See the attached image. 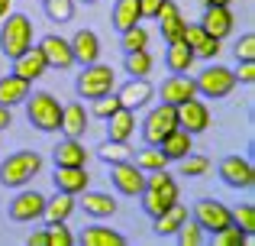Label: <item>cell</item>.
Returning a JSON list of instances; mask_svg holds the SVG:
<instances>
[{
  "instance_id": "1",
  "label": "cell",
  "mask_w": 255,
  "mask_h": 246,
  "mask_svg": "<svg viewBox=\"0 0 255 246\" xmlns=\"http://www.w3.org/2000/svg\"><path fill=\"white\" fill-rule=\"evenodd\" d=\"M142 201V211L149 217H158L162 211H168L174 201H178V182L168 175V169L162 172H145V188L139 195Z\"/></svg>"
},
{
  "instance_id": "2",
  "label": "cell",
  "mask_w": 255,
  "mask_h": 246,
  "mask_svg": "<svg viewBox=\"0 0 255 246\" xmlns=\"http://www.w3.org/2000/svg\"><path fill=\"white\" fill-rule=\"evenodd\" d=\"M26 120L36 126L39 133H58L62 130V104L49 91H29L26 97Z\"/></svg>"
},
{
  "instance_id": "3",
  "label": "cell",
  "mask_w": 255,
  "mask_h": 246,
  "mask_svg": "<svg viewBox=\"0 0 255 246\" xmlns=\"http://www.w3.org/2000/svg\"><path fill=\"white\" fill-rule=\"evenodd\" d=\"M39 169H42V156L39 152H32V149L10 152L0 162V185L3 188H23V185H29L39 175Z\"/></svg>"
},
{
  "instance_id": "4",
  "label": "cell",
  "mask_w": 255,
  "mask_h": 246,
  "mask_svg": "<svg viewBox=\"0 0 255 246\" xmlns=\"http://www.w3.org/2000/svg\"><path fill=\"white\" fill-rule=\"evenodd\" d=\"M75 91L81 101H97V97L117 91V71H113V65H100V62L81 65V75L75 78Z\"/></svg>"
},
{
  "instance_id": "5",
  "label": "cell",
  "mask_w": 255,
  "mask_h": 246,
  "mask_svg": "<svg viewBox=\"0 0 255 246\" xmlns=\"http://www.w3.org/2000/svg\"><path fill=\"white\" fill-rule=\"evenodd\" d=\"M6 23L0 26V52H3L6 58H16V55H23L26 49L32 45V19L26 16V13H6Z\"/></svg>"
},
{
  "instance_id": "6",
  "label": "cell",
  "mask_w": 255,
  "mask_h": 246,
  "mask_svg": "<svg viewBox=\"0 0 255 246\" xmlns=\"http://www.w3.org/2000/svg\"><path fill=\"white\" fill-rule=\"evenodd\" d=\"M194 84H197L200 97L220 101V97H226L233 88H236V75H233V68H226V65H207V68L194 78Z\"/></svg>"
},
{
  "instance_id": "7",
  "label": "cell",
  "mask_w": 255,
  "mask_h": 246,
  "mask_svg": "<svg viewBox=\"0 0 255 246\" xmlns=\"http://www.w3.org/2000/svg\"><path fill=\"white\" fill-rule=\"evenodd\" d=\"M178 126V107L174 104H158V107H152L149 114H145V120H142V139H145V146H158L165 136Z\"/></svg>"
},
{
  "instance_id": "8",
  "label": "cell",
  "mask_w": 255,
  "mask_h": 246,
  "mask_svg": "<svg viewBox=\"0 0 255 246\" xmlns=\"http://www.w3.org/2000/svg\"><path fill=\"white\" fill-rule=\"evenodd\" d=\"M194 221L200 224V230H210V234H217V230H223V227H230L233 224V211L226 208L223 201H217V198H200L197 204H194Z\"/></svg>"
},
{
  "instance_id": "9",
  "label": "cell",
  "mask_w": 255,
  "mask_h": 246,
  "mask_svg": "<svg viewBox=\"0 0 255 246\" xmlns=\"http://www.w3.org/2000/svg\"><path fill=\"white\" fill-rule=\"evenodd\" d=\"M217 172H220V182L233 191H249L255 185V169L246 156H226Z\"/></svg>"
},
{
  "instance_id": "10",
  "label": "cell",
  "mask_w": 255,
  "mask_h": 246,
  "mask_svg": "<svg viewBox=\"0 0 255 246\" xmlns=\"http://www.w3.org/2000/svg\"><path fill=\"white\" fill-rule=\"evenodd\" d=\"M110 178H113V188H117L120 195H126V198H139L142 188H145V172L139 169L132 159L129 162L110 165Z\"/></svg>"
},
{
  "instance_id": "11",
  "label": "cell",
  "mask_w": 255,
  "mask_h": 246,
  "mask_svg": "<svg viewBox=\"0 0 255 246\" xmlns=\"http://www.w3.org/2000/svg\"><path fill=\"white\" fill-rule=\"evenodd\" d=\"M210 120H213V117H210V107H207L204 101H197V97L178 104V126H181V130H187L191 136L210 130Z\"/></svg>"
},
{
  "instance_id": "12",
  "label": "cell",
  "mask_w": 255,
  "mask_h": 246,
  "mask_svg": "<svg viewBox=\"0 0 255 246\" xmlns=\"http://www.w3.org/2000/svg\"><path fill=\"white\" fill-rule=\"evenodd\" d=\"M39 49H42V55H45V62H49V68L65 71V68H71V65H75L71 42H68V39H62L58 32H49V36H42V39H39Z\"/></svg>"
},
{
  "instance_id": "13",
  "label": "cell",
  "mask_w": 255,
  "mask_h": 246,
  "mask_svg": "<svg viewBox=\"0 0 255 246\" xmlns=\"http://www.w3.org/2000/svg\"><path fill=\"white\" fill-rule=\"evenodd\" d=\"M42 211H45V195H39V191H19L10 201V221L32 224L42 217Z\"/></svg>"
},
{
  "instance_id": "14",
  "label": "cell",
  "mask_w": 255,
  "mask_h": 246,
  "mask_svg": "<svg viewBox=\"0 0 255 246\" xmlns=\"http://www.w3.org/2000/svg\"><path fill=\"white\" fill-rule=\"evenodd\" d=\"M55 191H65V195H81V191L91 185V175H87V165H55Z\"/></svg>"
},
{
  "instance_id": "15",
  "label": "cell",
  "mask_w": 255,
  "mask_h": 246,
  "mask_svg": "<svg viewBox=\"0 0 255 246\" xmlns=\"http://www.w3.org/2000/svg\"><path fill=\"white\" fill-rule=\"evenodd\" d=\"M45 71H49V62H45V55H42V49H39V45H29L23 55L13 58V75L26 78L29 84H32V81H39Z\"/></svg>"
},
{
  "instance_id": "16",
  "label": "cell",
  "mask_w": 255,
  "mask_h": 246,
  "mask_svg": "<svg viewBox=\"0 0 255 246\" xmlns=\"http://www.w3.org/2000/svg\"><path fill=\"white\" fill-rule=\"evenodd\" d=\"M233 23H236V16H233L230 6H204L200 26H204V32H210L213 39H220V42H223V39L233 32Z\"/></svg>"
},
{
  "instance_id": "17",
  "label": "cell",
  "mask_w": 255,
  "mask_h": 246,
  "mask_svg": "<svg viewBox=\"0 0 255 246\" xmlns=\"http://www.w3.org/2000/svg\"><path fill=\"white\" fill-rule=\"evenodd\" d=\"M78 208H81L87 217H94V221H110V217L117 214V198H110L107 191H87L84 188Z\"/></svg>"
},
{
  "instance_id": "18",
  "label": "cell",
  "mask_w": 255,
  "mask_h": 246,
  "mask_svg": "<svg viewBox=\"0 0 255 246\" xmlns=\"http://www.w3.org/2000/svg\"><path fill=\"white\" fill-rule=\"evenodd\" d=\"M117 97H120L123 107L139 110V107H145V104L155 97V88L149 84V78H129L123 88H117Z\"/></svg>"
},
{
  "instance_id": "19",
  "label": "cell",
  "mask_w": 255,
  "mask_h": 246,
  "mask_svg": "<svg viewBox=\"0 0 255 246\" xmlns=\"http://www.w3.org/2000/svg\"><path fill=\"white\" fill-rule=\"evenodd\" d=\"M158 94H162L165 104H174V107H178V104L197 97V84H194V78H187V75H168L162 81V88H158Z\"/></svg>"
},
{
  "instance_id": "20",
  "label": "cell",
  "mask_w": 255,
  "mask_h": 246,
  "mask_svg": "<svg viewBox=\"0 0 255 246\" xmlns=\"http://www.w3.org/2000/svg\"><path fill=\"white\" fill-rule=\"evenodd\" d=\"M155 19H158V29H162V39H165V42L181 39V32H184V16H181V10H178V3H174V0H162Z\"/></svg>"
},
{
  "instance_id": "21",
  "label": "cell",
  "mask_w": 255,
  "mask_h": 246,
  "mask_svg": "<svg viewBox=\"0 0 255 246\" xmlns=\"http://www.w3.org/2000/svg\"><path fill=\"white\" fill-rule=\"evenodd\" d=\"M68 42H71V52H75V62L78 65L100 62V39H97V32H94V29H78Z\"/></svg>"
},
{
  "instance_id": "22",
  "label": "cell",
  "mask_w": 255,
  "mask_h": 246,
  "mask_svg": "<svg viewBox=\"0 0 255 246\" xmlns=\"http://www.w3.org/2000/svg\"><path fill=\"white\" fill-rule=\"evenodd\" d=\"M87 126H91V114L84 110V104H81V101L65 104V107H62V130H58V133L81 139L84 133H87Z\"/></svg>"
},
{
  "instance_id": "23",
  "label": "cell",
  "mask_w": 255,
  "mask_h": 246,
  "mask_svg": "<svg viewBox=\"0 0 255 246\" xmlns=\"http://www.w3.org/2000/svg\"><path fill=\"white\" fill-rule=\"evenodd\" d=\"M158 149H162V156L168 159V162H178V159H184L187 152H194V136L187 130H181V126H174L168 136L158 143Z\"/></svg>"
},
{
  "instance_id": "24",
  "label": "cell",
  "mask_w": 255,
  "mask_h": 246,
  "mask_svg": "<svg viewBox=\"0 0 255 246\" xmlns=\"http://www.w3.org/2000/svg\"><path fill=\"white\" fill-rule=\"evenodd\" d=\"M52 159H55V165H87V159H91V152L84 149L81 139L75 136H65L62 143L52 149Z\"/></svg>"
},
{
  "instance_id": "25",
  "label": "cell",
  "mask_w": 255,
  "mask_h": 246,
  "mask_svg": "<svg viewBox=\"0 0 255 246\" xmlns=\"http://www.w3.org/2000/svg\"><path fill=\"white\" fill-rule=\"evenodd\" d=\"M26 97H29V81L19 75H0V104L3 107H16V104H23Z\"/></svg>"
},
{
  "instance_id": "26",
  "label": "cell",
  "mask_w": 255,
  "mask_h": 246,
  "mask_svg": "<svg viewBox=\"0 0 255 246\" xmlns=\"http://www.w3.org/2000/svg\"><path fill=\"white\" fill-rule=\"evenodd\" d=\"M194 62H197V58H194V49L187 42H181V39L168 42V49H165V65H168L171 75H187Z\"/></svg>"
},
{
  "instance_id": "27",
  "label": "cell",
  "mask_w": 255,
  "mask_h": 246,
  "mask_svg": "<svg viewBox=\"0 0 255 246\" xmlns=\"http://www.w3.org/2000/svg\"><path fill=\"white\" fill-rule=\"evenodd\" d=\"M75 208H78L75 195L55 191L52 198H45V211H42V217H45V224H62V221H68V217L75 214Z\"/></svg>"
},
{
  "instance_id": "28",
  "label": "cell",
  "mask_w": 255,
  "mask_h": 246,
  "mask_svg": "<svg viewBox=\"0 0 255 246\" xmlns=\"http://www.w3.org/2000/svg\"><path fill=\"white\" fill-rule=\"evenodd\" d=\"M136 133V110L120 107L107 117V139H129Z\"/></svg>"
},
{
  "instance_id": "29",
  "label": "cell",
  "mask_w": 255,
  "mask_h": 246,
  "mask_svg": "<svg viewBox=\"0 0 255 246\" xmlns=\"http://www.w3.org/2000/svg\"><path fill=\"white\" fill-rule=\"evenodd\" d=\"M81 246H126V237L113 227H104V224H94V227H84Z\"/></svg>"
},
{
  "instance_id": "30",
  "label": "cell",
  "mask_w": 255,
  "mask_h": 246,
  "mask_svg": "<svg viewBox=\"0 0 255 246\" xmlns=\"http://www.w3.org/2000/svg\"><path fill=\"white\" fill-rule=\"evenodd\" d=\"M113 29L117 32H123V29H129V26H136V23H142V10H139V0H117L113 3Z\"/></svg>"
},
{
  "instance_id": "31",
  "label": "cell",
  "mask_w": 255,
  "mask_h": 246,
  "mask_svg": "<svg viewBox=\"0 0 255 246\" xmlns=\"http://www.w3.org/2000/svg\"><path fill=\"white\" fill-rule=\"evenodd\" d=\"M132 152H136V149L129 146V139H104V143L97 146V159H100V162H107V165L129 162Z\"/></svg>"
},
{
  "instance_id": "32",
  "label": "cell",
  "mask_w": 255,
  "mask_h": 246,
  "mask_svg": "<svg viewBox=\"0 0 255 246\" xmlns=\"http://www.w3.org/2000/svg\"><path fill=\"white\" fill-rule=\"evenodd\" d=\"M152 221H155V237H174V230L187 221V208L174 201L168 211H162V214L152 217Z\"/></svg>"
},
{
  "instance_id": "33",
  "label": "cell",
  "mask_w": 255,
  "mask_h": 246,
  "mask_svg": "<svg viewBox=\"0 0 255 246\" xmlns=\"http://www.w3.org/2000/svg\"><path fill=\"white\" fill-rule=\"evenodd\" d=\"M152 55H149V49H136V52H123V68H126V75L129 78H145L152 71Z\"/></svg>"
},
{
  "instance_id": "34",
  "label": "cell",
  "mask_w": 255,
  "mask_h": 246,
  "mask_svg": "<svg viewBox=\"0 0 255 246\" xmlns=\"http://www.w3.org/2000/svg\"><path fill=\"white\" fill-rule=\"evenodd\" d=\"M132 162L139 165L142 172H162V169H168V159L162 156V149L158 146H145V149H139V152H132Z\"/></svg>"
},
{
  "instance_id": "35",
  "label": "cell",
  "mask_w": 255,
  "mask_h": 246,
  "mask_svg": "<svg viewBox=\"0 0 255 246\" xmlns=\"http://www.w3.org/2000/svg\"><path fill=\"white\" fill-rule=\"evenodd\" d=\"M120 49L123 52H136V49H149V32L142 26H129V29L120 32Z\"/></svg>"
},
{
  "instance_id": "36",
  "label": "cell",
  "mask_w": 255,
  "mask_h": 246,
  "mask_svg": "<svg viewBox=\"0 0 255 246\" xmlns=\"http://www.w3.org/2000/svg\"><path fill=\"white\" fill-rule=\"evenodd\" d=\"M178 169L184 178H200L210 172V159L207 156H194V152H187L184 159H178Z\"/></svg>"
},
{
  "instance_id": "37",
  "label": "cell",
  "mask_w": 255,
  "mask_h": 246,
  "mask_svg": "<svg viewBox=\"0 0 255 246\" xmlns=\"http://www.w3.org/2000/svg\"><path fill=\"white\" fill-rule=\"evenodd\" d=\"M42 6L52 23H68L75 16V0H42Z\"/></svg>"
},
{
  "instance_id": "38",
  "label": "cell",
  "mask_w": 255,
  "mask_h": 246,
  "mask_svg": "<svg viewBox=\"0 0 255 246\" xmlns=\"http://www.w3.org/2000/svg\"><path fill=\"white\" fill-rule=\"evenodd\" d=\"M174 237H178V243H181V246H200V243L207 240V237H204V230H200V224L194 221V217L181 224V227L174 230Z\"/></svg>"
},
{
  "instance_id": "39",
  "label": "cell",
  "mask_w": 255,
  "mask_h": 246,
  "mask_svg": "<svg viewBox=\"0 0 255 246\" xmlns=\"http://www.w3.org/2000/svg\"><path fill=\"white\" fill-rule=\"evenodd\" d=\"M249 240H252V237L243 234L236 224H230V227H223V230H217V234H213V246H246Z\"/></svg>"
},
{
  "instance_id": "40",
  "label": "cell",
  "mask_w": 255,
  "mask_h": 246,
  "mask_svg": "<svg viewBox=\"0 0 255 246\" xmlns=\"http://www.w3.org/2000/svg\"><path fill=\"white\" fill-rule=\"evenodd\" d=\"M45 234H49V246H75L78 243V237L68 230V221L49 224V227H45Z\"/></svg>"
},
{
  "instance_id": "41",
  "label": "cell",
  "mask_w": 255,
  "mask_h": 246,
  "mask_svg": "<svg viewBox=\"0 0 255 246\" xmlns=\"http://www.w3.org/2000/svg\"><path fill=\"white\" fill-rule=\"evenodd\" d=\"M233 211V224H236L243 234H255V208L252 204H239V208H230Z\"/></svg>"
},
{
  "instance_id": "42",
  "label": "cell",
  "mask_w": 255,
  "mask_h": 246,
  "mask_svg": "<svg viewBox=\"0 0 255 246\" xmlns=\"http://www.w3.org/2000/svg\"><path fill=\"white\" fill-rule=\"evenodd\" d=\"M120 107H123V104H120L117 91H110V94H104V97H97V101H94V110H91V114L100 117V120H107V117H110L113 110H120Z\"/></svg>"
},
{
  "instance_id": "43",
  "label": "cell",
  "mask_w": 255,
  "mask_h": 246,
  "mask_svg": "<svg viewBox=\"0 0 255 246\" xmlns=\"http://www.w3.org/2000/svg\"><path fill=\"white\" fill-rule=\"evenodd\" d=\"M217 55H220V39H213L210 32H207V36L194 45V58H217Z\"/></svg>"
},
{
  "instance_id": "44",
  "label": "cell",
  "mask_w": 255,
  "mask_h": 246,
  "mask_svg": "<svg viewBox=\"0 0 255 246\" xmlns=\"http://www.w3.org/2000/svg\"><path fill=\"white\" fill-rule=\"evenodd\" d=\"M236 62H246V58H255V32H246V36H239L236 42Z\"/></svg>"
},
{
  "instance_id": "45",
  "label": "cell",
  "mask_w": 255,
  "mask_h": 246,
  "mask_svg": "<svg viewBox=\"0 0 255 246\" xmlns=\"http://www.w3.org/2000/svg\"><path fill=\"white\" fill-rule=\"evenodd\" d=\"M233 75H236V84H255V58L239 62V68L233 71Z\"/></svg>"
},
{
  "instance_id": "46",
  "label": "cell",
  "mask_w": 255,
  "mask_h": 246,
  "mask_svg": "<svg viewBox=\"0 0 255 246\" xmlns=\"http://www.w3.org/2000/svg\"><path fill=\"white\" fill-rule=\"evenodd\" d=\"M162 0H139V10H142V19H155Z\"/></svg>"
},
{
  "instance_id": "47",
  "label": "cell",
  "mask_w": 255,
  "mask_h": 246,
  "mask_svg": "<svg viewBox=\"0 0 255 246\" xmlns=\"http://www.w3.org/2000/svg\"><path fill=\"white\" fill-rule=\"evenodd\" d=\"M26 246H49V234H45V230H32V234L26 237Z\"/></svg>"
},
{
  "instance_id": "48",
  "label": "cell",
  "mask_w": 255,
  "mask_h": 246,
  "mask_svg": "<svg viewBox=\"0 0 255 246\" xmlns=\"http://www.w3.org/2000/svg\"><path fill=\"white\" fill-rule=\"evenodd\" d=\"M6 126H13V107L0 104V130H6Z\"/></svg>"
},
{
  "instance_id": "49",
  "label": "cell",
  "mask_w": 255,
  "mask_h": 246,
  "mask_svg": "<svg viewBox=\"0 0 255 246\" xmlns=\"http://www.w3.org/2000/svg\"><path fill=\"white\" fill-rule=\"evenodd\" d=\"M233 0H204V6H230Z\"/></svg>"
},
{
  "instance_id": "50",
  "label": "cell",
  "mask_w": 255,
  "mask_h": 246,
  "mask_svg": "<svg viewBox=\"0 0 255 246\" xmlns=\"http://www.w3.org/2000/svg\"><path fill=\"white\" fill-rule=\"evenodd\" d=\"M10 6H13V3H10V0H0V19H3V16H6V13H10Z\"/></svg>"
},
{
  "instance_id": "51",
  "label": "cell",
  "mask_w": 255,
  "mask_h": 246,
  "mask_svg": "<svg viewBox=\"0 0 255 246\" xmlns=\"http://www.w3.org/2000/svg\"><path fill=\"white\" fill-rule=\"evenodd\" d=\"M81 3H97V0H81Z\"/></svg>"
},
{
  "instance_id": "52",
  "label": "cell",
  "mask_w": 255,
  "mask_h": 246,
  "mask_svg": "<svg viewBox=\"0 0 255 246\" xmlns=\"http://www.w3.org/2000/svg\"><path fill=\"white\" fill-rule=\"evenodd\" d=\"M0 75H3V68H0Z\"/></svg>"
}]
</instances>
